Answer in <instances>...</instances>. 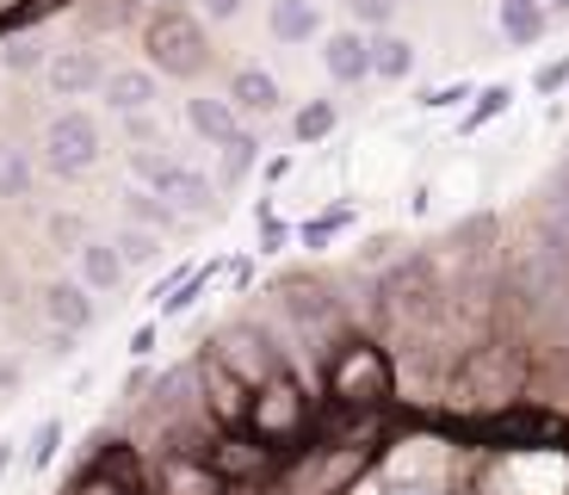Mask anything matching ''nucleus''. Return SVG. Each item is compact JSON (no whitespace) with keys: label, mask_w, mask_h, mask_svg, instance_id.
I'll return each instance as SVG.
<instances>
[{"label":"nucleus","mask_w":569,"mask_h":495,"mask_svg":"<svg viewBox=\"0 0 569 495\" xmlns=\"http://www.w3.org/2000/svg\"><path fill=\"white\" fill-rule=\"evenodd\" d=\"M513 297L527 310H557L569 297V241L557 229H539L520 248V260H513Z\"/></svg>","instance_id":"obj_1"},{"label":"nucleus","mask_w":569,"mask_h":495,"mask_svg":"<svg viewBox=\"0 0 569 495\" xmlns=\"http://www.w3.org/2000/svg\"><path fill=\"white\" fill-rule=\"evenodd\" d=\"M328 396L341 409H378L390 396V359L371 340H347L341 354L328 359Z\"/></svg>","instance_id":"obj_2"},{"label":"nucleus","mask_w":569,"mask_h":495,"mask_svg":"<svg viewBox=\"0 0 569 495\" xmlns=\"http://www.w3.org/2000/svg\"><path fill=\"white\" fill-rule=\"evenodd\" d=\"M142 50H149V62H156L161 75H204L211 69V38H204L199 19L186 13H161L149 19V31H142Z\"/></svg>","instance_id":"obj_3"},{"label":"nucleus","mask_w":569,"mask_h":495,"mask_svg":"<svg viewBox=\"0 0 569 495\" xmlns=\"http://www.w3.org/2000/svg\"><path fill=\"white\" fill-rule=\"evenodd\" d=\"M43 168L57 174V180H81V174L100 168V125L87 112H57L43 125Z\"/></svg>","instance_id":"obj_4"},{"label":"nucleus","mask_w":569,"mask_h":495,"mask_svg":"<svg viewBox=\"0 0 569 495\" xmlns=\"http://www.w3.org/2000/svg\"><path fill=\"white\" fill-rule=\"evenodd\" d=\"M248 427H254L260 446H279L284 434H298L303 427V396L291 378H272L254 390V409H248Z\"/></svg>","instance_id":"obj_5"},{"label":"nucleus","mask_w":569,"mask_h":495,"mask_svg":"<svg viewBox=\"0 0 569 495\" xmlns=\"http://www.w3.org/2000/svg\"><path fill=\"white\" fill-rule=\"evenodd\" d=\"M106 81H112V69H106L100 50H57V57L43 62V87L57 99H87V93H106Z\"/></svg>","instance_id":"obj_6"},{"label":"nucleus","mask_w":569,"mask_h":495,"mask_svg":"<svg viewBox=\"0 0 569 495\" xmlns=\"http://www.w3.org/2000/svg\"><path fill=\"white\" fill-rule=\"evenodd\" d=\"M38 310H43V323L57 328L62 340H69V335H87V328H93V316H100L81 279H50V285L38 291Z\"/></svg>","instance_id":"obj_7"},{"label":"nucleus","mask_w":569,"mask_h":495,"mask_svg":"<svg viewBox=\"0 0 569 495\" xmlns=\"http://www.w3.org/2000/svg\"><path fill=\"white\" fill-rule=\"evenodd\" d=\"M199 378H204V403H211V415L217 422H248V409H254V384L242 378V372H229V359H204L199 366Z\"/></svg>","instance_id":"obj_8"},{"label":"nucleus","mask_w":569,"mask_h":495,"mask_svg":"<svg viewBox=\"0 0 569 495\" xmlns=\"http://www.w3.org/2000/svg\"><path fill=\"white\" fill-rule=\"evenodd\" d=\"M106 106H112L118 118L156 112V69H112V81H106Z\"/></svg>","instance_id":"obj_9"},{"label":"nucleus","mask_w":569,"mask_h":495,"mask_svg":"<svg viewBox=\"0 0 569 495\" xmlns=\"http://www.w3.org/2000/svg\"><path fill=\"white\" fill-rule=\"evenodd\" d=\"M322 69L335 75L341 87L366 81L371 75V38H359V31H335V38L322 43Z\"/></svg>","instance_id":"obj_10"},{"label":"nucleus","mask_w":569,"mask_h":495,"mask_svg":"<svg viewBox=\"0 0 569 495\" xmlns=\"http://www.w3.org/2000/svg\"><path fill=\"white\" fill-rule=\"evenodd\" d=\"M267 26L279 43H310L316 31H322V13H316V0H272Z\"/></svg>","instance_id":"obj_11"},{"label":"nucleus","mask_w":569,"mask_h":495,"mask_svg":"<svg viewBox=\"0 0 569 495\" xmlns=\"http://www.w3.org/2000/svg\"><path fill=\"white\" fill-rule=\"evenodd\" d=\"M186 125L199 130L204 142H217V149H223L229 137H236V99H186Z\"/></svg>","instance_id":"obj_12"},{"label":"nucleus","mask_w":569,"mask_h":495,"mask_svg":"<svg viewBox=\"0 0 569 495\" xmlns=\"http://www.w3.org/2000/svg\"><path fill=\"white\" fill-rule=\"evenodd\" d=\"M545 26H551V7L545 0H501V38L508 43H539L545 38Z\"/></svg>","instance_id":"obj_13"},{"label":"nucleus","mask_w":569,"mask_h":495,"mask_svg":"<svg viewBox=\"0 0 569 495\" xmlns=\"http://www.w3.org/2000/svg\"><path fill=\"white\" fill-rule=\"evenodd\" d=\"M74 273H81L87 291H112L124 279V255H118L112 241H87L81 255H74Z\"/></svg>","instance_id":"obj_14"},{"label":"nucleus","mask_w":569,"mask_h":495,"mask_svg":"<svg viewBox=\"0 0 569 495\" xmlns=\"http://www.w3.org/2000/svg\"><path fill=\"white\" fill-rule=\"evenodd\" d=\"M284 297V310L298 316V323H322V316H335V297H328L322 279H310V273H298V279H284L279 285Z\"/></svg>","instance_id":"obj_15"},{"label":"nucleus","mask_w":569,"mask_h":495,"mask_svg":"<svg viewBox=\"0 0 569 495\" xmlns=\"http://www.w3.org/2000/svg\"><path fill=\"white\" fill-rule=\"evenodd\" d=\"M161 198H168V205H173L180 217H217V186L204 180L199 168H186V174H180V180H173Z\"/></svg>","instance_id":"obj_16"},{"label":"nucleus","mask_w":569,"mask_h":495,"mask_svg":"<svg viewBox=\"0 0 569 495\" xmlns=\"http://www.w3.org/2000/svg\"><path fill=\"white\" fill-rule=\"evenodd\" d=\"M180 174H186V168L168 156V149H130V180H137L142 192H168Z\"/></svg>","instance_id":"obj_17"},{"label":"nucleus","mask_w":569,"mask_h":495,"mask_svg":"<svg viewBox=\"0 0 569 495\" xmlns=\"http://www.w3.org/2000/svg\"><path fill=\"white\" fill-rule=\"evenodd\" d=\"M229 99L242 106V112H272L279 106V81H272L267 69H236V87H229Z\"/></svg>","instance_id":"obj_18"},{"label":"nucleus","mask_w":569,"mask_h":495,"mask_svg":"<svg viewBox=\"0 0 569 495\" xmlns=\"http://www.w3.org/2000/svg\"><path fill=\"white\" fill-rule=\"evenodd\" d=\"M415 69V43L397 38V31H378L371 38V75H385V81H402Z\"/></svg>","instance_id":"obj_19"},{"label":"nucleus","mask_w":569,"mask_h":495,"mask_svg":"<svg viewBox=\"0 0 569 495\" xmlns=\"http://www.w3.org/2000/svg\"><path fill=\"white\" fill-rule=\"evenodd\" d=\"M161 489H168V495H223V483H217V471L173 458V465L161 471Z\"/></svg>","instance_id":"obj_20"},{"label":"nucleus","mask_w":569,"mask_h":495,"mask_svg":"<svg viewBox=\"0 0 569 495\" xmlns=\"http://www.w3.org/2000/svg\"><path fill=\"white\" fill-rule=\"evenodd\" d=\"M124 205H130V217H137L142 229H156V236H161V229H173V224H180V211H173L168 198H161V192H142V186H130V192H124Z\"/></svg>","instance_id":"obj_21"},{"label":"nucleus","mask_w":569,"mask_h":495,"mask_svg":"<svg viewBox=\"0 0 569 495\" xmlns=\"http://www.w3.org/2000/svg\"><path fill=\"white\" fill-rule=\"evenodd\" d=\"M112 248L124 255V267H156V260H161V236H156V229H142V224L118 229Z\"/></svg>","instance_id":"obj_22"},{"label":"nucleus","mask_w":569,"mask_h":495,"mask_svg":"<svg viewBox=\"0 0 569 495\" xmlns=\"http://www.w3.org/2000/svg\"><path fill=\"white\" fill-rule=\"evenodd\" d=\"M254 161H260V142L248 137V130H236V137L223 142V186H242L248 174H254Z\"/></svg>","instance_id":"obj_23"},{"label":"nucleus","mask_w":569,"mask_h":495,"mask_svg":"<svg viewBox=\"0 0 569 495\" xmlns=\"http://www.w3.org/2000/svg\"><path fill=\"white\" fill-rule=\"evenodd\" d=\"M31 192V161L19 142H0V198H26Z\"/></svg>","instance_id":"obj_24"},{"label":"nucleus","mask_w":569,"mask_h":495,"mask_svg":"<svg viewBox=\"0 0 569 495\" xmlns=\"http://www.w3.org/2000/svg\"><path fill=\"white\" fill-rule=\"evenodd\" d=\"M298 142H316V137H328V130H335V99H310V106H303L298 112Z\"/></svg>","instance_id":"obj_25"},{"label":"nucleus","mask_w":569,"mask_h":495,"mask_svg":"<svg viewBox=\"0 0 569 495\" xmlns=\"http://www.w3.org/2000/svg\"><path fill=\"white\" fill-rule=\"evenodd\" d=\"M57 446H62V422H38V434L26 439V465L43 471L50 458H57Z\"/></svg>","instance_id":"obj_26"},{"label":"nucleus","mask_w":569,"mask_h":495,"mask_svg":"<svg viewBox=\"0 0 569 495\" xmlns=\"http://www.w3.org/2000/svg\"><path fill=\"white\" fill-rule=\"evenodd\" d=\"M62 0H26V7H13V13H0V38H13V31H26L31 19H50Z\"/></svg>","instance_id":"obj_27"},{"label":"nucleus","mask_w":569,"mask_h":495,"mask_svg":"<svg viewBox=\"0 0 569 495\" xmlns=\"http://www.w3.org/2000/svg\"><path fill=\"white\" fill-rule=\"evenodd\" d=\"M508 87H489V93L483 99H477V106H470V112H465V130H483L489 125V118H501V112H508Z\"/></svg>","instance_id":"obj_28"},{"label":"nucleus","mask_w":569,"mask_h":495,"mask_svg":"<svg viewBox=\"0 0 569 495\" xmlns=\"http://www.w3.org/2000/svg\"><path fill=\"white\" fill-rule=\"evenodd\" d=\"M347 7H353L359 26H378V31H390V19L402 13V0H347Z\"/></svg>","instance_id":"obj_29"},{"label":"nucleus","mask_w":569,"mask_h":495,"mask_svg":"<svg viewBox=\"0 0 569 495\" xmlns=\"http://www.w3.org/2000/svg\"><path fill=\"white\" fill-rule=\"evenodd\" d=\"M0 62H7V69H13V75H31V69H38V62H43V43H38V38H13V43H7V57H0Z\"/></svg>","instance_id":"obj_30"},{"label":"nucleus","mask_w":569,"mask_h":495,"mask_svg":"<svg viewBox=\"0 0 569 495\" xmlns=\"http://www.w3.org/2000/svg\"><path fill=\"white\" fill-rule=\"evenodd\" d=\"M341 224H347V211H322L316 224H303V241H328V236H335Z\"/></svg>","instance_id":"obj_31"},{"label":"nucleus","mask_w":569,"mask_h":495,"mask_svg":"<svg viewBox=\"0 0 569 495\" xmlns=\"http://www.w3.org/2000/svg\"><path fill=\"white\" fill-rule=\"evenodd\" d=\"M563 81H569V57H563V62H545V69L532 75V87H539V93H557Z\"/></svg>","instance_id":"obj_32"},{"label":"nucleus","mask_w":569,"mask_h":495,"mask_svg":"<svg viewBox=\"0 0 569 495\" xmlns=\"http://www.w3.org/2000/svg\"><path fill=\"white\" fill-rule=\"evenodd\" d=\"M199 7H204V19H236L248 0H199Z\"/></svg>","instance_id":"obj_33"},{"label":"nucleus","mask_w":569,"mask_h":495,"mask_svg":"<svg viewBox=\"0 0 569 495\" xmlns=\"http://www.w3.org/2000/svg\"><path fill=\"white\" fill-rule=\"evenodd\" d=\"M458 99H465V87H440V93H427L421 106H458Z\"/></svg>","instance_id":"obj_34"},{"label":"nucleus","mask_w":569,"mask_h":495,"mask_svg":"<svg viewBox=\"0 0 569 495\" xmlns=\"http://www.w3.org/2000/svg\"><path fill=\"white\" fill-rule=\"evenodd\" d=\"M385 495H440V489H433V483H390Z\"/></svg>","instance_id":"obj_35"},{"label":"nucleus","mask_w":569,"mask_h":495,"mask_svg":"<svg viewBox=\"0 0 569 495\" xmlns=\"http://www.w3.org/2000/svg\"><path fill=\"white\" fill-rule=\"evenodd\" d=\"M0 390H19V366H13V359H0Z\"/></svg>","instance_id":"obj_36"},{"label":"nucleus","mask_w":569,"mask_h":495,"mask_svg":"<svg viewBox=\"0 0 569 495\" xmlns=\"http://www.w3.org/2000/svg\"><path fill=\"white\" fill-rule=\"evenodd\" d=\"M551 7V19H569V0H545Z\"/></svg>","instance_id":"obj_37"},{"label":"nucleus","mask_w":569,"mask_h":495,"mask_svg":"<svg viewBox=\"0 0 569 495\" xmlns=\"http://www.w3.org/2000/svg\"><path fill=\"white\" fill-rule=\"evenodd\" d=\"M13 465V439H0V471Z\"/></svg>","instance_id":"obj_38"}]
</instances>
